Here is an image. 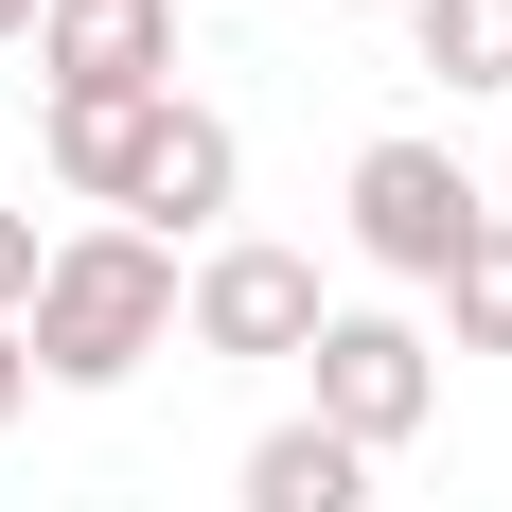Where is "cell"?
Here are the masks:
<instances>
[{
	"label": "cell",
	"mask_w": 512,
	"mask_h": 512,
	"mask_svg": "<svg viewBox=\"0 0 512 512\" xmlns=\"http://www.w3.org/2000/svg\"><path fill=\"white\" fill-rule=\"evenodd\" d=\"M159 336H177V248H159V230H53L36 301H18L36 389H124Z\"/></svg>",
	"instance_id": "obj_1"
},
{
	"label": "cell",
	"mask_w": 512,
	"mask_h": 512,
	"mask_svg": "<svg viewBox=\"0 0 512 512\" xmlns=\"http://www.w3.org/2000/svg\"><path fill=\"white\" fill-rule=\"evenodd\" d=\"M301 371H318V407H301V424H336L354 460L424 442V407H442V336H424V318H389V301H336Z\"/></svg>",
	"instance_id": "obj_2"
},
{
	"label": "cell",
	"mask_w": 512,
	"mask_h": 512,
	"mask_svg": "<svg viewBox=\"0 0 512 512\" xmlns=\"http://www.w3.org/2000/svg\"><path fill=\"white\" fill-rule=\"evenodd\" d=\"M477 212H495V195H477V159L424 142V124H389V142L354 159V248L389 265V283H442V265L477 248Z\"/></svg>",
	"instance_id": "obj_3"
},
{
	"label": "cell",
	"mask_w": 512,
	"mask_h": 512,
	"mask_svg": "<svg viewBox=\"0 0 512 512\" xmlns=\"http://www.w3.org/2000/svg\"><path fill=\"white\" fill-rule=\"evenodd\" d=\"M36 71H53V106L177 89V0H36Z\"/></svg>",
	"instance_id": "obj_4"
},
{
	"label": "cell",
	"mask_w": 512,
	"mask_h": 512,
	"mask_svg": "<svg viewBox=\"0 0 512 512\" xmlns=\"http://www.w3.org/2000/svg\"><path fill=\"white\" fill-rule=\"evenodd\" d=\"M318 265L301 248H212L195 283H177V336H195V354H318Z\"/></svg>",
	"instance_id": "obj_5"
},
{
	"label": "cell",
	"mask_w": 512,
	"mask_h": 512,
	"mask_svg": "<svg viewBox=\"0 0 512 512\" xmlns=\"http://www.w3.org/2000/svg\"><path fill=\"white\" fill-rule=\"evenodd\" d=\"M159 124H177V89H142V106H53V177L124 230V212H142V177H159Z\"/></svg>",
	"instance_id": "obj_6"
},
{
	"label": "cell",
	"mask_w": 512,
	"mask_h": 512,
	"mask_svg": "<svg viewBox=\"0 0 512 512\" xmlns=\"http://www.w3.org/2000/svg\"><path fill=\"white\" fill-rule=\"evenodd\" d=\"M230 177H248V142H230L195 89H177V124H159V177H142V212H124V230H159V248H177V230H212V212H230Z\"/></svg>",
	"instance_id": "obj_7"
},
{
	"label": "cell",
	"mask_w": 512,
	"mask_h": 512,
	"mask_svg": "<svg viewBox=\"0 0 512 512\" xmlns=\"http://www.w3.org/2000/svg\"><path fill=\"white\" fill-rule=\"evenodd\" d=\"M248 512H371V460L336 424H265L248 442Z\"/></svg>",
	"instance_id": "obj_8"
},
{
	"label": "cell",
	"mask_w": 512,
	"mask_h": 512,
	"mask_svg": "<svg viewBox=\"0 0 512 512\" xmlns=\"http://www.w3.org/2000/svg\"><path fill=\"white\" fill-rule=\"evenodd\" d=\"M407 53L424 71H442V89H512V0H407Z\"/></svg>",
	"instance_id": "obj_9"
},
{
	"label": "cell",
	"mask_w": 512,
	"mask_h": 512,
	"mask_svg": "<svg viewBox=\"0 0 512 512\" xmlns=\"http://www.w3.org/2000/svg\"><path fill=\"white\" fill-rule=\"evenodd\" d=\"M442 318H460V354H512V212H477V248L442 265Z\"/></svg>",
	"instance_id": "obj_10"
},
{
	"label": "cell",
	"mask_w": 512,
	"mask_h": 512,
	"mask_svg": "<svg viewBox=\"0 0 512 512\" xmlns=\"http://www.w3.org/2000/svg\"><path fill=\"white\" fill-rule=\"evenodd\" d=\"M36 265H53V230H36V212H18V195H0V318L36 301Z\"/></svg>",
	"instance_id": "obj_11"
},
{
	"label": "cell",
	"mask_w": 512,
	"mask_h": 512,
	"mask_svg": "<svg viewBox=\"0 0 512 512\" xmlns=\"http://www.w3.org/2000/svg\"><path fill=\"white\" fill-rule=\"evenodd\" d=\"M18 407H36V354H18V318H0V424H18Z\"/></svg>",
	"instance_id": "obj_12"
},
{
	"label": "cell",
	"mask_w": 512,
	"mask_h": 512,
	"mask_svg": "<svg viewBox=\"0 0 512 512\" xmlns=\"http://www.w3.org/2000/svg\"><path fill=\"white\" fill-rule=\"evenodd\" d=\"M0 36H36V0H0Z\"/></svg>",
	"instance_id": "obj_13"
},
{
	"label": "cell",
	"mask_w": 512,
	"mask_h": 512,
	"mask_svg": "<svg viewBox=\"0 0 512 512\" xmlns=\"http://www.w3.org/2000/svg\"><path fill=\"white\" fill-rule=\"evenodd\" d=\"M389 18H407V0H389Z\"/></svg>",
	"instance_id": "obj_14"
}]
</instances>
